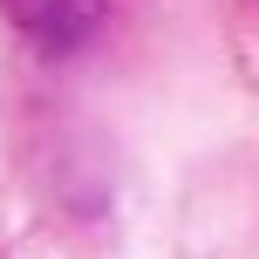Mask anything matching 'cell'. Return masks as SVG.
Masks as SVG:
<instances>
[]
</instances>
